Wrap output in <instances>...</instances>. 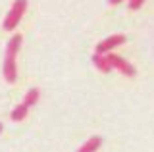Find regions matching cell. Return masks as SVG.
<instances>
[{
  "instance_id": "1",
  "label": "cell",
  "mask_w": 154,
  "mask_h": 152,
  "mask_svg": "<svg viewBox=\"0 0 154 152\" xmlns=\"http://www.w3.org/2000/svg\"><path fill=\"white\" fill-rule=\"evenodd\" d=\"M21 42H23V37H21V35H14L12 39L8 41V46H6L2 73H4V79H6V83H10V85L16 83V79H17V65H16V58H17L19 48H21Z\"/></svg>"
},
{
  "instance_id": "2",
  "label": "cell",
  "mask_w": 154,
  "mask_h": 152,
  "mask_svg": "<svg viewBox=\"0 0 154 152\" xmlns=\"http://www.w3.org/2000/svg\"><path fill=\"white\" fill-rule=\"evenodd\" d=\"M25 12H27V0H14L10 12L6 14V17H4L2 27H4L6 31H14V29L19 25V21L23 20Z\"/></svg>"
},
{
  "instance_id": "3",
  "label": "cell",
  "mask_w": 154,
  "mask_h": 152,
  "mask_svg": "<svg viewBox=\"0 0 154 152\" xmlns=\"http://www.w3.org/2000/svg\"><path fill=\"white\" fill-rule=\"evenodd\" d=\"M108 56V60H110V65H112V69H118L119 73H123L125 77H135V65H131L125 58H122V56H118V54H106Z\"/></svg>"
},
{
  "instance_id": "4",
  "label": "cell",
  "mask_w": 154,
  "mask_h": 152,
  "mask_svg": "<svg viewBox=\"0 0 154 152\" xmlns=\"http://www.w3.org/2000/svg\"><path fill=\"white\" fill-rule=\"evenodd\" d=\"M125 42V35H110L108 39L100 41L94 48V54H110L112 50H116L119 44Z\"/></svg>"
},
{
  "instance_id": "5",
  "label": "cell",
  "mask_w": 154,
  "mask_h": 152,
  "mask_svg": "<svg viewBox=\"0 0 154 152\" xmlns=\"http://www.w3.org/2000/svg\"><path fill=\"white\" fill-rule=\"evenodd\" d=\"M93 65L102 73H110L112 71V65H110V60L106 54H94L93 56Z\"/></svg>"
},
{
  "instance_id": "6",
  "label": "cell",
  "mask_w": 154,
  "mask_h": 152,
  "mask_svg": "<svg viewBox=\"0 0 154 152\" xmlns=\"http://www.w3.org/2000/svg\"><path fill=\"white\" fill-rule=\"evenodd\" d=\"M100 144H102V137L94 135V137H91L87 142H83V144L79 146V150H77V152H96V150L100 148Z\"/></svg>"
},
{
  "instance_id": "7",
  "label": "cell",
  "mask_w": 154,
  "mask_h": 152,
  "mask_svg": "<svg viewBox=\"0 0 154 152\" xmlns=\"http://www.w3.org/2000/svg\"><path fill=\"white\" fill-rule=\"evenodd\" d=\"M27 112H29V106L21 102V104H17V106L12 110L10 120H12V121H23V120H25V116H27Z\"/></svg>"
},
{
  "instance_id": "8",
  "label": "cell",
  "mask_w": 154,
  "mask_h": 152,
  "mask_svg": "<svg viewBox=\"0 0 154 152\" xmlns=\"http://www.w3.org/2000/svg\"><path fill=\"white\" fill-rule=\"evenodd\" d=\"M38 98H41V91H38V89H29L25 93V96H23V104H27V106L31 108L38 102Z\"/></svg>"
},
{
  "instance_id": "9",
  "label": "cell",
  "mask_w": 154,
  "mask_h": 152,
  "mask_svg": "<svg viewBox=\"0 0 154 152\" xmlns=\"http://www.w3.org/2000/svg\"><path fill=\"white\" fill-rule=\"evenodd\" d=\"M144 4V0H129V10H139V8H141Z\"/></svg>"
},
{
  "instance_id": "10",
  "label": "cell",
  "mask_w": 154,
  "mask_h": 152,
  "mask_svg": "<svg viewBox=\"0 0 154 152\" xmlns=\"http://www.w3.org/2000/svg\"><path fill=\"white\" fill-rule=\"evenodd\" d=\"M108 2L112 4V6H118V4H119V2H123V0H108Z\"/></svg>"
},
{
  "instance_id": "11",
  "label": "cell",
  "mask_w": 154,
  "mask_h": 152,
  "mask_svg": "<svg viewBox=\"0 0 154 152\" xmlns=\"http://www.w3.org/2000/svg\"><path fill=\"white\" fill-rule=\"evenodd\" d=\"M0 133H2V123H0Z\"/></svg>"
}]
</instances>
